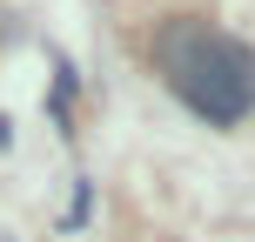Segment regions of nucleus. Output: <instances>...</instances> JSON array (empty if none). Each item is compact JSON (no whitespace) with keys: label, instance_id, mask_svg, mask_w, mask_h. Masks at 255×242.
Listing matches in <instances>:
<instances>
[{"label":"nucleus","instance_id":"1","mask_svg":"<svg viewBox=\"0 0 255 242\" xmlns=\"http://www.w3.org/2000/svg\"><path fill=\"white\" fill-rule=\"evenodd\" d=\"M154 54H161V74L175 81V94L202 121L235 128L242 115H255V47H242L229 34H208L202 20H168Z\"/></svg>","mask_w":255,"mask_h":242}]
</instances>
